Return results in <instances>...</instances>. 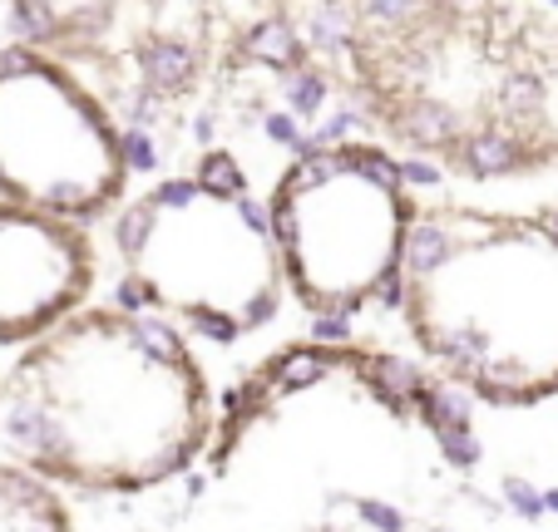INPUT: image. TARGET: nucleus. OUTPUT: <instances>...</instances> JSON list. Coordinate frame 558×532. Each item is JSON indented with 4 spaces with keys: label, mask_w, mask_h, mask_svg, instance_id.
I'll return each mask as SVG.
<instances>
[{
    "label": "nucleus",
    "mask_w": 558,
    "mask_h": 532,
    "mask_svg": "<svg viewBox=\"0 0 558 532\" xmlns=\"http://www.w3.org/2000/svg\"><path fill=\"white\" fill-rule=\"evenodd\" d=\"M213 434V385L179 325L138 306H80L0 375L11 463L74 493H148Z\"/></svg>",
    "instance_id": "obj_1"
},
{
    "label": "nucleus",
    "mask_w": 558,
    "mask_h": 532,
    "mask_svg": "<svg viewBox=\"0 0 558 532\" xmlns=\"http://www.w3.org/2000/svg\"><path fill=\"white\" fill-rule=\"evenodd\" d=\"M390 296L450 385L489 405L558 395V208H421Z\"/></svg>",
    "instance_id": "obj_2"
},
{
    "label": "nucleus",
    "mask_w": 558,
    "mask_h": 532,
    "mask_svg": "<svg viewBox=\"0 0 558 532\" xmlns=\"http://www.w3.org/2000/svg\"><path fill=\"white\" fill-rule=\"evenodd\" d=\"M114 257L138 311L213 341L253 335L287 296L267 212L213 177H163L114 218Z\"/></svg>",
    "instance_id": "obj_3"
},
{
    "label": "nucleus",
    "mask_w": 558,
    "mask_h": 532,
    "mask_svg": "<svg viewBox=\"0 0 558 532\" xmlns=\"http://www.w3.org/2000/svg\"><path fill=\"white\" fill-rule=\"evenodd\" d=\"M401 168L361 144L302 153L272 188L267 227L302 311L347 316L390 296L415 227Z\"/></svg>",
    "instance_id": "obj_4"
},
{
    "label": "nucleus",
    "mask_w": 558,
    "mask_h": 532,
    "mask_svg": "<svg viewBox=\"0 0 558 532\" xmlns=\"http://www.w3.org/2000/svg\"><path fill=\"white\" fill-rule=\"evenodd\" d=\"M124 188L129 148L95 89L40 50L0 54V202L95 222Z\"/></svg>",
    "instance_id": "obj_5"
},
{
    "label": "nucleus",
    "mask_w": 558,
    "mask_h": 532,
    "mask_svg": "<svg viewBox=\"0 0 558 532\" xmlns=\"http://www.w3.org/2000/svg\"><path fill=\"white\" fill-rule=\"evenodd\" d=\"M99 276L85 222L0 202V350H21L89 301Z\"/></svg>",
    "instance_id": "obj_6"
},
{
    "label": "nucleus",
    "mask_w": 558,
    "mask_h": 532,
    "mask_svg": "<svg viewBox=\"0 0 558 532\" xmlns=\"http://www.w3.org/2000/svg\"><path fill=\"white\" fill-rule=\"evenodd\" d=\"M0 532H74L70 503L40 473L0 459Z\"/></svg>",
    "instance_id": "obj_7"
}]
</instances>
